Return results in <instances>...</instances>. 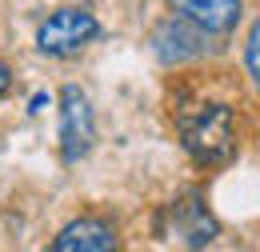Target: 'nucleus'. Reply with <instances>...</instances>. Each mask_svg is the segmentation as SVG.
<instances>
[{"label": "nucleus", "mask_w": 260, "mask_h": 252, "mask_svg": "<svg viewBox=\"0 0 260 252\" xmlns=\"http://www.w3.org/2000/svg\"><path fill=\"white\" fill-rule=\"evenodd\" d=\"M180 136H184V148L192 152L200 164H220L232 152V108L228 104H200L192 112L180 116Z\"/></svg>", "instance_id": "1"}, {"label": "nucleus", "mask_w": 260, "mask_h": 252, "mask_svg": "<svg viewBox=\"0 0 260 252\" xmlns=\"http://www.w3.org/2000/svg\"><path fill=\"white\" fill-rule=\"evenodd\" d=\"M92 140H96L92 104H88L84 88L64 84V92H60V156H64L68 164L84 160L88 148H92Z\"/></svg>", "instance_id": "2"}, {"label": "nucleus", "mask_w": 260, "mask_h": 252, "mask_svg": "<svg viewBox=\"0 0 260 252\" xmlns=\"http://www.w3.org/2000/svg\"><path fill=\"white\" fill-rule=\"evenodd\" d=\"M100 36V24L88 16V12H80V8H60V12H52L40 32H36V44H40V52H48V56H72V52H80L88 40H96Z\"/></svg>", "instance_id": "3"}, {"label": "nucleus", "mask_w": 260, "mask_h": 252, "mask_svg": "<svg viewBox=\"0 0 260 252\" xmlns=\"http://www.w3.org/2000/svg\"><path fill=\"white\" fill-rule=\"evenodd\" d=\"M168 8L176 16H184L188 24H196L200 32H232L240 20V0H168Z\"/></svg>", "instance_id": "4"}, {"label": "nucleus", "mask_w": 260, "mask_h": 252, "mask_svg": "<svg viewBox=\"0 0 260 252\" xmlns=\"http://www.w3.org/2000/svg\"><path fill=\"white\" fill-rule=\"evenodd\" d=\"M52 248L56 252H112L116 248V232H112V224L84 216V220H72L68 228H60Z\"/></svg>", "instance_id": "5"}, {"label": "nucleus", "mask_w": 260, "mask_h": 252, "mask_svg": "<svg viewBox=\"0 0 260 252\" xmlns=\"http://www.w3.org/2000/svg\"><path fill=\"white\" fill-rule=\"evenodd\" d=\"M172 232L180 236V244H208L212 236H216V220L208 216V208H204V200L192 196V200H180V204H172Z\"/></svg>", "instance_id": "6"}, {"label": "nucleus", "mask_w": 260, "mask_h": 252, "mask_svg": "<svg viewBox=\"0 0 260 252\" xmlns=\"http://www.w3.org/2000/svg\"><path fill=\"white\" fill-rule=\"evenodd\" d=\"M196 24H188L184 16L176 20V24H164L156 32V56L164 64H180V60H192L200 56V36H196Z\"/></svg>", "instance_id": "7"}, {"label": "nucleus", "mask_w": 260, "mask_h": 252, "mask_svg": "<svg viewBox=\"0 0 260 252\" xmlns=\"http://www.w3.org/2000/svg\"><path fill=\"white\" fill-rule=\"evenodd\" d=\"M244 64H248V76H252V84L260 88V20L252 24V32H248V48H244Z\"/></svg>", "instance_id": "8"}, {"label": "nucleus", "mask_w": 260, "mask_h": 252, "mask_svg": "<svg viewBox=\"0 0 260 252\" xmlns=\"http://www.w3.org/2000/svg\"><path fill=\"white\" fill-rule=\"evenodd\" d=\"M8 88H12V72H8V68H4V64H0V96L8 92Z\"/></svg>", "instance_id": "9"}]
</instances>
